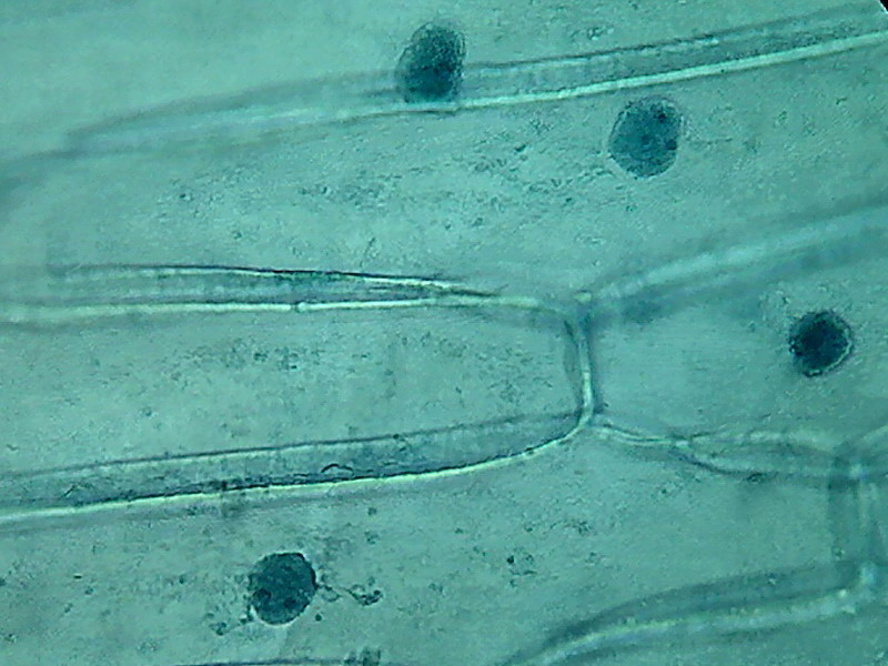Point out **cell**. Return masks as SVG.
<instances>
[{"label":"cell","mask_w":888,"mask_h":666,"mask_svg":"<svg viewBox=\"0 0 888 666\" xmlns=\"http://www.w3.org/2000/svg\"><path fill=\"white\" fill-rule=\"evenodd\" d=\"M463 51V41L453 29L427 26L418 30L396 68L404 99L413 103L450 99L460 83Z\"/></svg>","instance_id":"7a4b0ae2"},{"label":"cell","mask_w":888,"mask_h":666,"mask_svg":"<svg viewBox=\"0 0 888 666\" xmlns=\"http://www.w3.org/2000/svg\"><path fill=\"white\" fill-rule=\"evenodd\" d=\"M680 135V117L663 99H643L630 104L616 121L609 138L613 159L625 171L654 176L675 161Z\"/></svg>","instance_id":"6da1fadb"},{"label":"cell","mask_w":888,"mask_h":666,"mask_svg":"<svg viewBox=\"0 0 888 666\" xmlns=\"http://www.w3.org/2000/svg\"><path fill=\"white\" fill-rule=\"evenodd\" d=\"M252 603L261 619L284 625L299 617L312 602L316 575L300 553H278L263 558L252 579Z\"/></svg>","instance_id":"3957f363"}]
</instances>
